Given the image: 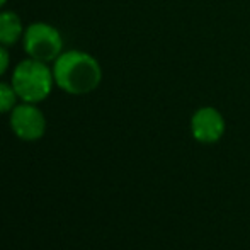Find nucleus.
Segmentation results:
<instances>
[{
    "label": "nucleus",
    "instance_id": "7ed1b4c3",
    "mask_svg": "<svg viewBox=\"0 0 250 250\" xmlns=\"http://www.w3.org/2000/svg\"><path fill=\"white\" fill-rule=\"evenodd\" d=\"M22 48L29 58L50 63L63 53V38L51 24L33 22L24 31Z\"/></svg>",
    "mask_w": 250,
    "mask_h": 250
},
{
    "label": "nucleus",
    "instance_id": "20e7f679",
    "mask_svg": "<svg viewBox=\"0 0 250 250\" xmlns=\"http://www.w3.org/2000/svg\"><path fill=\"white\" fill-rule=\"evenodd\" d=\"M10 129L19 140L36 142L46 131V118L36 104L22 102L10 111Z\"/></svg>",
    "mask_w": 250,
    "mask_h": 250
},
{
    "label": "nucleus",
    "instance_id": "1a4fd4ad",
    "mask_svg": "<svg viewBox=\"0 0 250 250\" xmlns=\"http://www.w3.org/2000/svg\"><path fill=\"white\" fill-rule=\"evenodd\" d=\"M5 3H7V0H0V10H2V7L5 5Z\"/></svg>",
    "mask_w": 250,
    "mask_h": 250
},
{
    "label": "nucleus",
    "instance_id": "0eeeda50",
    "mask_svg": "<svg viewBox=\"0 0 250 250\" xmlns=\"http://www.w3.org/2000/svg\"><path fill=\"white\" fill-rule=\"evenodd\" d=\"M17 94L14 90L12 83L0 82V114L10 112L17 105Z\"/></svg>",
    "mask_w": 250,
    "mask_h": 250
},
{
    "label": "nucleus",
    "instance_id": "423d86ee",
    "mask_svg": "<svg viewBox=\"0 0 250 250\" xmlns=\"http://www.w3.org/2000/svg\"><path fill=\"white\" fill-rule=\"evenodd\" d=\"M24 26L21 17L12 10H0V44L3 46H14L16 43L22 41Z\"/></svg>",
    "mask_w": 250,
    "mask_h": 250
},
{
    "label": "nucleus",
    "instance_id": "39448f33",
    "mask_svg": "<svg viewBox=\"0 0 250 250\" xmlns=\"http://www.w3.org/2000/svg\"><path fill=\"white\" fill-rule=\"evenodd\" d=\"M225 118L216 107H199L191 118V133L196 142L203 145H213L225 135Z\"/></svg>",
    "mask_w": 250,
    "mask_h": 250
},
{
    "label": "nucleus",
    "instance_id": "f03ea898",
    "mask_svg": "<svg viewBox=\"0 0 250 250\" xmlns=\"http://www.w3.org/2000/svg\"><path fill=\"white\" fill-rule=\"evenodd\" d=\"M10 83L21 101L38 104L46 99L53 90V68L40 60L26 58L14 68Z\"/></svg>",
    "mask_w": 250,
    "mask_h": 250
},
{
    "label": "nucleus",
    "instance_id": "f257e3e1",
    "mask_svg": "<svg viewBox=\"0 0 250 250\" xmlns=\"http://www.w3.org/2000/svg\"><path fill=\"white\" fill-rule=\"evenodd\" d=\"M55 85L72 96H85L101 85L102 68L96 58L85 51H63L53 62Z\"/></svg>",
    "mask_w": 250,
    "mask_h": 250
},
{
    "label": "nucleus",
    "instance_id": "6e6552de",
    "mask_svg": "<svg viewBox=\"0 0 250 250\" xmlns=\"http://www.w3.org/2000/svg\"><path fill=\"white\" fill-rule=\"evenodd\" d=\"M9 65H10V56L9 51H7V46L0 44V77L9 70Z\"/></svg>",
    "mask_w": 250,
    "mask_h": 250
}]
</instances>
